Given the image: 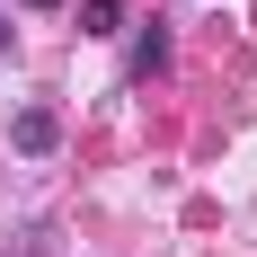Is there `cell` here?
I'll return each instance as SVG.
<instances>
[{"instance_id": "obj_1", "label": "cell", "mask_w": 257, "mask_h": 257, "mask_svg": "<svg viewBox=\"0 0 257 257\" xmlns=\"http://www.w3.org/2000/svg\"><path fill=\"white\" fill-rule=\"evenodd\" d=\"M9 142H18L27 160H45L53 142H62V115H53V106H18V115H9Z\"/></svg>"}, {"instance_id": "obj_2", "label": "cell", "mask_w": 257, "mask_h": 257, "mask_svg": "<svg viewBox=\"0 0 257 257\" xmlns=\"http://www.w3.org/2000/svg\"><path fill=\"white\" fill-rule=\"evenodd\" d=\"M133 71H142V80H151V71H169V27H142V45H133Z\"/></svg>"}, {"instance_id": "obj_3", "label": "cell", "mask_w": 257, "mask_h": 257, "mask_svg": "<svg viewBox=\"0 0 257 257\" xmlns=\"http://www.w3.org/2000/svg\"><path fill=\"white\" fill-rule=\"evenodd\" d=\"M115 18H124V0H80V36H115Z\"/></svg>"}, {"instance_id": "obj_4", "label": "cell", "mask_w": 257, "mask_h": 257, "mask_svg": "<svg viewBox=\"0 0 257 257\" xmlns=\"http://www.w3.org/2000/svg\"><path fill=\"white\" fill-rule=\"evenodd\" d=\"M27 9H62V0H27Z\"/></svg>"}]
</instances>
